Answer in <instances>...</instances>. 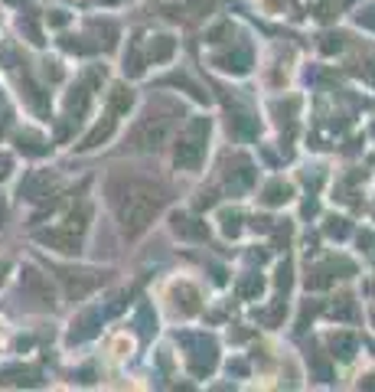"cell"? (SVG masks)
I'll list each match as a JSON object with an SVG mask.
<instances>
[{
  "label": "cell",
  "mask_w": 375,
  "mask_h": 392,
  "mask_svg": "<svg viewBox=\"0 0 375 392\" xmlns=\"http://www.w3.org/2000/svg\"><path fill=\"white\" fill-rule=\"evenodd\" d=\"M222 229H225V235H238V232H242V216L225 210L222 212Z\"/></svg>",
  "instance_id": "17"
},
{
  "label": "cell",
  "mask_w": 375,
  "mask_h": 392,
  "mask_svg": "<svg viewBox=\"0 0 375 392\" xmlns=\"http://www.w3.org/2000/svg\"><path fill=\"white\" fill-rule=\"evenodd\" d=\"M7 282V265H0V284Z\"/></svg>",
  "instance_id": "20"
},
{
  "label": "cell",
  "mask_w": 375,
  "mask_h": 392,
  "mask_svg": "<svg viewBox=\"0 0 375 392\" xmlns=\"http://www.w3.org/2000/svg\"><path fill=\"white\" fill-rule=\"evenodd\" d=\"M131 105H134V95L128 89H121V85H118V89H112V108L114 111H131Z\"/></svg>",
  "instance_id": "15"
},
{
  "label": "cell",
  "mask_w": 375,
  "mask_h": 392,
  "mask_svg": "<svg viewBox=\"0 0 375 392\" xmlns=\"http://www.w3.org/2000/svg\"><path fill=\"white\" fill-rule=\"evenodd\" d=\"M82 272H59V278L66 282V291H69V298H85V294L98 284V278H91V272H89V278H79Z\"/></svg>",
  "instance_id": "12"
},
{
  "label": "cell",
  "mask_w": 375,
  "mask_h": 392,
  "mask_svg": "<svg viewBox=\"0 0 375 392\" xmlns=\"http://www.w3.org/2000/svg\"><path fill=\"white\" fill-rule=\"evenodd\" d=\"M173 52H176V40L173 36H153L151 46H147V62H170Z\"/></svg>",
  "instance_id": "11"
},
{
  "label": "cell",
  "mask_w": 375,
  "mask_h": 392,
  "mask_svg": "<svg viewBox=\"0 0 375 392\" xmlns=\"http://www.w3.org/2000/svg\"><path fill=\"white\" fill-rule=\"evenodd\" d=\"M242 294H245V298H252V294H261V278H252L248 284H242Z\"/></svg>",
  "instance_id": "19"
},
{
  "label": "cell",
  "mask_w": 375,
  "mask_h": 392,
  "mask_svg": "<svg viewBox=\"0 0 375 392\" xmlns=\"http://www.w3.org/2000/svg\"><path fill=\"white\" fill-rule=\"evenodd\" d=\"M196 343L193 353H190V370L196 376H209L215 370V360H219V347H215L213 337H190Z\"/></svg>",
  "instance_id": "7"
},
{
  "label": "cell",
  "mask_w": 375,
  "mask_h": 392,
  "mask_svg": "<svg viewBox=\"0 0 375 392\" xmlns=\"http://www.w3.org/2000/svg\"><path fill=\"white\" fill-rule=\"evenodd\" d=\"M20 291L26 294L30 301L43 304V307H56V291H52V284H49V275H43L40 268H33V265H23Z\"/></svg>",
  "instance_id": "5"
},
{
  "label": "cell",
  "mask_w": 375,
  "mask_h": 392,
  "mask_svg": "<svg viewBox=\"0 0 375 392\" xmlns=\"http://www.w3.org/2000/svg\"><path fill=\"white\" fill-rule=\"evenodd\" d=\"M372 324H375V307H372Z\"/></svg>",
  "instance_id": "21"
},
{
  "label": "cell",
  "mask_w": 375,
  "mask_h": 392,
  "mask_svg": "<svg viewBox=\"0 0 375 392\" xmlns=\"http://www.w3.org/2000/svg\"><path fill=\"white\" fill-rule=\"evenodd\" d=\"M173 131V111L157 108L147 111L137 124L131 128V147L134 151H157Z\"/></svg>",
  "instance_id": "3"
},
{
  "label": "cell",
  "mask_w": 375,
  "mask_h": 392,
  "mask_svg": "<svg viewBox=\"0 0 375 392\" xmlns=\"http://www.w3.org/2000/svg\"><path fill=\"white\" fill-rule=\"evenodd\" d=\"M85 229H89V210L82 206L79 212L72 210L69 216L62 219V226H56V229H49V232H40V242L43 245H49V249H56V252L72 255V252L82 249V235H85Z\"/></svg>",
  "instance_id": "4"
},
{
  "label": "cell",
  "mask_w": 375,
  "mask_h": 392,
  "mask_svg": "<svg viewBox=\"0 0 375 392\" xmlns=\"http://www.w3.org/2000/svg\"><path fill=\"white\" fill-rule=\"evenodd\" d=\"M85 108H89V89H85V85H75V89L69 92V99H66V111L79 118V115H85Z\"/></svg>",
  "instance_id": "13"
},
{
  "label": "cell",
  "mask_w": 375,
  "mask_h": 392,
  "mask_svg": "<svg viewBox=\"0 0 375 392\" xmlns=\"http://www.w3.org/2000/svg\"><path fill=\"white\" fill-rule=\"evenodd\" d=\"M343 304H333L330 307V317H339V321H353L355 311H353V298H339Z\"/></svg>",
  "instance_id": "16"
},
{
  "label": "cell",
  "mask_w": 375,
  "mask_h": 392,
  "mask_svg": "<svg viewBox=\"0 0 375 392\" xmlns=\"http://www.w3.org/2000/svg\"><path fill=\"white\" fill-rule=\"evenodd\" d=\"M346 232H349L346 219H330V222H326V235H333V239H343Z\"/></svg>",
  "instance_id": "18"
},
{
  "label": "cell",
  "mask_w": 375,
  "mask_h": 392,
  "mask_svg": "<svg viewBox=\"0 0 375 392\" xmlns=\"http://www.w3.org/2000/svg\"><path fill=\"white\" fill-rule=\"evenodd\" d=\"M170 307L176 317H196L199 314V307H203V301H199V291H196L190 282H180V284H173V291H170Z\"/></svg>",
  "instance_id": "8"
},
{
  "label": "cell",
  "mask_w": 375,
  "mask_h": 392,
  "mask_svg": "<svg viewBox=\"0 0 375 392\" xmlns=\"http://www.w3.org/2000/svg\"><path fill=\"white\" fill-rule=\"evenodd\" d=\"M114 128H118V118H114V115H105V121H98V124H95V131H91L89 138L82 141L79 151H95L98 144H105L108 138H112Z\"/></svg>",
  "instance_id": "10"
},
{
  "label": "cell",
  "mask_w": 375,
  "mask_h": 392,
  "mask_svg": "<svg viewBox=\"0 0 375 392\" xmlns=\"http://www.w3.org/2000/svg\"><path fill=\"white\" fill-rule=\"evenodd\" d=\"M346 275H353V265H349V261L346 259H326L307 275V288H330V284L346 278Z\"/></svg>",
  "instance_id": "6"
},
{
  "label": "cell",
  "mask_w": 375,
  "mask_h": 392,
  "mask_svg": "<svg viewBox=\"0 0 375 392\" xmlns=\"http://www.w3.org/2000/svg\"><path fill=\"white\" fill-rule=\"evenodd\" d=\"M330 350H333V356H339V360H349L355 353V337L353 333H336V337H330Z\"/></svg>",
  "instance_id": "14"
},
{
  "label": "cell",
  "mask_w": 375,
  "mask_h": 392,
  "mask_svg": "<svg viewBox=\"0 0 375 392\" xmlns=\"http://www.w3.org/2000/svg\"><path fill=\"white\" fill-rule=\"evenodd\" d=\"M108 193H112L121 232L128 239H137L141 232L151 229V222L160 216L163 203H167V193L147 180H112Z\"/></svg>",
  "instance_id": "1"
},
{
  "label": "cell",
  "mask_w": 375,
  "mask_h": 392,
  "mask_svg": "<svg viewBox=\"0 0 375 392\" xmlns=\"http://www.w3.org/2000/svg\"><path fill=\"white\" fill-rule=\"evenodd\" d=\"M209 151V118H193L173 144V164L180 170H199Z\"/></svg>",
  "instance_id": "2"
},
{
  "label": "cell",
  "mask_w": 375,
  "mask_h": 392,
  "mask_svg": "<svg viewBox=\"0 0 375 392\" xmlns=\"http://www.w3.org/2000/svg\"><path fill=\"white\" fill-rule=\"evenodd\" d=\"M294 200V187L284 180H271V183H264V190H261V203L264 206H284V203Z\"/></svg>",
  "instance_id": "9"
}]
</instances>
